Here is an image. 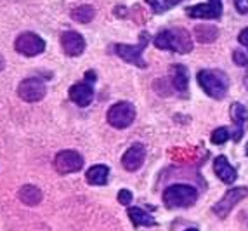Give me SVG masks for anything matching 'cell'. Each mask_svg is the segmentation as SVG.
Wrapping results in <instances>:
<instances>
[{
	"label": "cell",
	"instance_id": "cell-13",
	"mask_svg": "<svg viewBox=\"0 0 248 231\" xmlns=\"http://www.w3.org/2000/svg\"><path fill=\"white\" fill-rule=\"evenodd\" d=\"M70 99L80 108L89 106V104L92 103V99H94V89H92V85L89 83V80L71 85L70 87Z\"/></svg>",
	"mask_w": 248,
	"mask_h": 231
},
{
	"label": "cell",
	"instance_id": "cell-7",
	"mask_svg": "<svg viewBox=\"0 0 248 231\" xmlns=\"http://www.w3.org/2000/svg\"><path fill=\"white\" fill-rule=\"evenodd\" d=\"M16 50L26 58H33V56H38L46 50V42L44 38L38 37L37 33H31V32H26V33H21L19 37L16 38V44H14Z\"/></svg>",
	"mask_w": 248,
	"mask_h": 231
},
{
	"label": "cell",
	"instance_id": "cell-3",
	"mask_svg": "<svg viewBox=\"0 0 248 231\" xmlns=\"http://www.w3.org/2000/svg\"><path fill=\"white\" fill-rule=\"evenodd\" d=\"M198 191L189 184H172L163 191V203L167 209H184L195 205Z\"/></svg>",
	"mask_w": 248,
	"mask_h": 231
},
{
	"label": "cell",
	"instance_id": "cell-27",
	"mask_svg": "<svg viewBox=\"0 0 248 231\" xmlns=\"http://www.w3.org/2000/svg\"><path fill=\"white\" fill-rule=\"evenodd\" d=\"M238 42H240L241 46H245V47H248V28H245L243 32L238 35Z\"/></svg>",
	"mask_w": 248,
	"mask_h": 231
},
{
	"label": "cell",
	"instance_id": "cell-15",
	"mask_svg": "<svg viewBox=\"0 0 248 231\" xmlns=\"http://www.w3.org/2000/svg\"><path fill=\"white\" fill-rule=\"evenodd\" d=\"M229 115H231V120L236 125V129H234L236 132H234V136H232V139L240 141L241 134H243V125L248 122V110L241 103H232L231 110H229Z\"/></svg>",
	"mask_w": 248,
	"mask_h": 231
},
{
	"label": "cell",
	"instance_id": "cell-9",
	"mask_svg": "<svg viewBox=\"0 0 248 231\" xmlns=\"http://www.w3.org/2000/svg\"><path fill=\"white\" fill-rule=\"evenodd\" d=\"M17 96L26 103H37L46 96V85L40 79H26L17 87Z\"/></svg>",
	"mask_w": 248,
	"mask_h": 231
},
{
	"label": "cell",
	"instance_id": "cell-19",
	"mask_svg": "<svg viewBox=\"0 0 248 231\" xmlns=\"http://www.w3.org/2000/svg\"><path fill=\"white\" fill-rule=\"evenodd\" d=\"M193 33H195L196 40L200 44H212V42L217 40V37H219V28L214 25H196Z\"/></svg>",
	"mask_w": 248,
	"mask_h": 231
},
{
	"label": "cell",
	"instance_id": "cell-20",
	"mask_svg": "<svg viewBox=\"0 0 248 231\" xmlns=\"http://www.w3.org/2000/svg\"><path fill=\"white\" fill-rule=\"evenodd\" d=\"M128 214V219L132 221L134 228H139V226H155L156 224V221H155L153 217H151V214H148V212H144L142 209H139V207H130L127 211Z\"/></svg>",
	"mask_w": 248,
	"mask_h": 231
},
{
	"label": "cell",
	"instance_id": "cell-22",
	"mask_svg": "<svg viewBox=\"0 0 248 231\" xmlns=\"http://www.w3.org/2000/svg\"><path fill=\"white\" fill-rule=\"evenodd\" d=\"M181 2L182 0H146V4L153 9V13H156V14L167 13V11H170L172 7L179 5Z\"/></svg>",
	"mask_w": 248,
	"mask_h": 231
},
{
	"label": "cell",
	"instance_id": "cell-11",
	"mask_svg": "<svg viewBox=\"0 0 248 231\" xmlns=\"http://www.w3.org/2000/svg\"><path fill=\"white\" fill-rule=\"evenodd\" d=\"M146 160V146L142 143H136L132 145L127 151L124 153V157H122V165H124L125 169L134 172V170H139L142 167Z\"/></svg>",
	"mask_w": 248,
	"mask_h": 231
},
{
	"label": "cell",
	"instance_id": "cell-4",
	"mask_svg": "<svg viewBox=\"0 0 248 231\" xmlns=\"http://www.w3.org/2000/svg\"><path fill=\"white\" fill-rule=\"evenodd\" d=\"M149 35L148 33H141L139 35V44L137 46H128V44H116L115 46V54L118 58H122L125 63H130V65H136L139 68H146L148 63L142 58V52L148 47Z\"/></svg>",
	"mask_w": 248,
	"mask_h": 231
},
{
	"label": "cell",
	"instance_id": "cell-16",
	"mask_svg": "<svg viewBox=\"0 0 248 231\" xmlns=\"http://www.w3.org/2000/svg\"><path fill=\"white\" fill-rule=\"evenodd\" d=\"M170 79H172V85H174L175 91H179V92L187 91L189 77H187V68L184 65L170 66Z\"/></svg>",
	"mask_w": 248,
	"mask_h": 231
},
{
	"label": "cell",
	"instance_id": "cell-17",
	"mask_svg": "<svg viewBox=\"0 0 248 231\" xmlns=\"http://www.w3.org/2000/svg\"><path fill=\"white\" fill-rule=\"evenodd\" d=\"M108 178H109V167H106V165H94V167H91V169L85 172L87 182L94 186L106 184Z\"/></svg>",
	"mask_w": 248,
	"mask_h": 231
},
{
	"label": "cell",
	"instance_id": "cell-30",
	"mask_svg": "<svg viewBox=\"0 0 248 231\" xmlns=\"http://www.w3.org/2000/svg\"><path fill=\"white\" fill-rule=\"evenodd\" d=\"M247 155H248V143H247Z\"/></svg>",
	"mask_w": 248,
	"mask_h": 231
},
{
	"label": "cell",
	"instance_id": "cell-5",
	"mask_svg": "<svg viewBox=\"0 0 248 231\" xmlns=\"http://www.w3.org/2000/svg\"><path fill=\"white\" fill-rule=\"evenodd\" d=\"M108 124L115 129H127L136 118V108L128 101H120L108 110Z\"/></svg>",
	"mask_w": 248,
	"mask_h": 231
},
{
	"label": "cell",
	"instance_id": "cell-12",
	"mask_svg": "<svg viewBox=\"0 0 248 231\" xmlns=\"http://www.w3.org/2000/svg\"><path fill=\"white\" fill-rule=\"evenodd\" d=\"M61 47H62V50H64V54H68L71 58H77V56H80V54L85 50V38H83L80 33L70 30V32L62 33Z\"/></svg>",
	"mask_w": 248,
	"mask_h": 231
},
{
	"label": "cell",
	"instance_id": "cell-24",
	"mask_svg": "<svg viewBox=\"0 0 248 231\" xmlns=\"http://www.w3.org/2000/svg\"><path fill=\"white\" fill-rule=\"evenodd\" d=\"M232 58H234V63L238 66H247L248 65V52H245L243 49H236L232 52Z\"/></svg>",
	"mask_w": 248,
	"mask_h": 231
},
{
	"label": "cell",
	"instance_id": "cell-23",
	"mask_svg": "<svg viewBox=\"0 0 248 231\" xmlns=\"http://www.w3.org/2000/svg\"><path fill=\"white\" fill-rule=\"evenodd\" d=\"M231 137V132H229L228 127H219V129H215L214 132H212V143L214 145H224L226 141Z\"/></svg>",
	"mask_w": 248,
	"mask_h": 231
},
{
	"label": "cell",
	"instance_id": "cell-1",
	"mask_svg": "<svg viewBox=\"0 0 248 231\" xmlns=\"http://www.w3.org/2000/svg\"><path fill=\"white\" fill-rule=\"evenodd\" d=\"M155 46L161 50H174L179 54H187L193 50V40L186 28H170L163 30L155 38Z\"/></svg>",
	"mask_w": 248,
	"mask_h": 231
},
{
	"label": "cell",
	"instance_id": "cell-10",
	"mask_svg": "<svg viewBox=\"0 0 248 231\" xmlns=\"http://www.w3.org/2000/svg\"><path fill=\"white\" fill-rule=\"evenodd\" d=\"M186 13L195 19H219L222 16V2L208 0L207 4H196L193 7H187Z\"/></svg>",
	"mask_w": 248,
	"mask_h": 231
},
{
	"label": "cell",
	"instance_id": "cell-2",
	"mask_svg": "<svg viewBox=\"0 0 248 231\" xmlns=\"http://www.w3.org/2000/svg\"><path fill=\"white\" fill-rule=\"evenodd\" d=\"M196 79H198L200 87L210 98L222 99L224 96L228 94L229 77L222 70H200Z\"/></svg>",
	"mask_w": 248,
	"mask_h": 231
},
{
	"label": "cell",
	"instance_id": "cell-14",
	"mask_svg": "<svg viewBox=\"0 0 248 231\" xmlns=\"http://www.w3.org/2000/svg\"><path fill=\"white\" fill-rule=\"evenodd\" d=\"M214 172H215V176L222 182H226V184H232V182L236 181V178H238L236 169L229 164L228 158L224 157V155H219V157L214 160Z\"/></svg>",
	"mask_w": 248,
	"mask_h": 231
},
{
	"label": "cell",
	"instance_id": "cell-8",
	"mask_svg": "<svg viewBox=\"0 0 248 231\" xmlns=\"http://www.w3.org/2000/svg\"><path fill=\"white\" fill-rule=\"evenodd\" d=\"M83 167V157L75 149H64L59 151L54 158V169L59 174H73L78 172Z\"/></svg>",
	"mask_w": 248,
	"mask_h": 231
},
{
	"label": "cell",
	"instance_id": "cell-28",
	"mask_svg": "<svg viewBox=\"0 0 248 231\" xmlns=\"http://www.w3.org/2000/svg\"><path fill=\"white\" fill-rule=\"evenodd\" d=\"M4 66H5V59H4V56L0 54V71L4 70Z\"/></svg>",
	"mask_w": 248,
	"mask_h": 231
},
{
	"label": "cell",
	"instance_id": "cell-29",
	"mask_svg": "<svg viewBox=\"0 0 248 231\" xmlns=\"http://www.w3.org/2000/svg\"><path fill=\"white\" fill-rule=\"evenodd\" d=\"M186 231H198V230H195V228H189V230H186Z\"/></svg>",
	"mask_w": 248,
	"mask_h": 231
},
{
	"label": "cell",
	"instance_id": "cell-21",
	"mask_svg": "<svg viewBox=\"0 0 248 231\" xmlns=\"http://www.w3.org/2000/svg\"><path fill=\"white\" fill-rule=\"evenodd\" d=\"M94 16H95L94 7L89 4L80 5V7L71 11V19H75L77 23H83V25H85V23H91V21L94 19Z\"/></svg>",
	"mask_w": 248,
	"mask_h": 231
},
{
	"label": "cell",
	"instance_id": "cell-6",
	"mask_svg": "<svg viewBox=\"0 0 248 231\" xmlns=\"http://www.w3.org/2000/svg\"><path fill=\"white\" fill-rule=\"evenodd\" d=\"M247 197H248V188H245V186L231 188L229 191H226V193H224V197L220 198L219 202L212 207V211H214V214L217 215V217H220V219L228 217L229 212H231L232 209H234V207L238 205L241 200H245Z\"/></svg>",
	"mask_w": 248,
	"mask_h": 231
},
{
	"label": "cell",
	"instance_id": "cell-18",
	"mask_svg": "<svg viewBox=\"0 0 248 231\" xmlns=\"http://www.w3.org/2000/svg\"><path fill=\"white\" fill-rule=\"evenodd\" d=\"M17 197H19L21 202L25 203V205H28V207L38 205V203L42 202V191L33 184H25V186H23V188L17 191Z\"/></svg>",
	"mask_w": 248,
	"mask_h": 231
},
{
	"label": "cell",
	"instance_id": "cell-26",
	"mask_svg": "<svg viewBox=\"0 0 248 231\" xmlns=\"http://www.w3.org/2000/svg\"><path fill=\"white\" fill-rule=\"evenodd\" d=\"M234 5L240 14H248V0H234Z\"/></svg>",
	"mask_w": 248,
	"mask_h": 231
},
{
	"label": "cell",
	"instance_id": "cell-25",
	"mask_svg": "<svg viewBox=\"0 0 248 231\" xmlns=\"http://www.w3.org/2000/svg\"><path fill=\"white\" fill-rule=\"evenodd\" d=\"M118 202H120L122 205H128V203L132 202V193L128 190H120L118 191Z\"/></svg>",
	"mask_w": 248,
	"mask_h": 231
}]
</instances>
